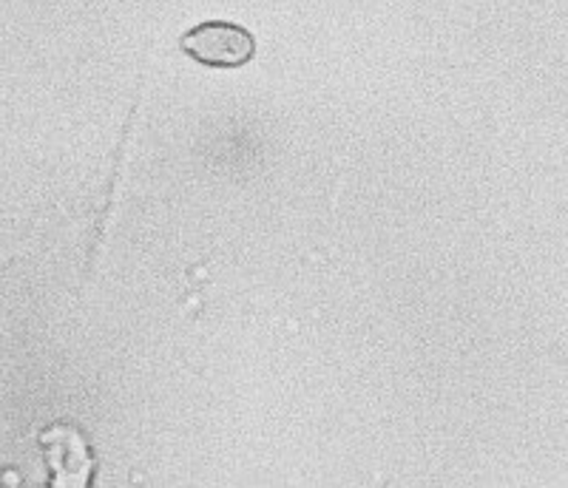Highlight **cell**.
Listing matches in <instances>:
<instances>
[{"mask_svg":"<svg viewBox=\"0 0 568 488\" xmlns=\"http://www.w3.org/2000/svg\"><path fill=\"white\" fill-rule=\"evenodd\" d=\"M182 52L211 69H240L256 54V38L245 27L227 20H207L182 34Z\"/></svg>","mask_w":568,"mask_h":488,"instance_id":"obj_1","label":"cell"},{"mask_svg":"<svg viewBox=\"0 0 568 488\" xmlns=\"http://www.w3.org/2000/svg\"><path fill=\"white\" fill-rule=\"evenodd\" d=\"M45 466H49V486L52 488H89L94 475V457H91L85 437L74 426L54 424L40 435Z\"/></svg>","mask_w":568,"mask_h":488,"instance_id":"obj_2","label":"cell"}]
</instances>
